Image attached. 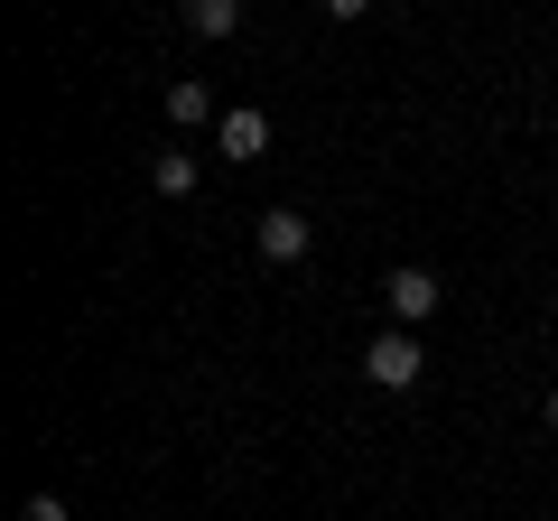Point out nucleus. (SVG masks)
Here are the masks:
<instances>
[{"label": "nucleus", "instance_id": "1", "mask_svg": "<svg viewBox=\"0 0 558 521\" xmlns=\"http://www.w3.org/2000/svg\"><path fill=\"white\" fill-rule=\"evenodd\" d=\"M438 299H447V289H438V270H418V260H400L391 280H381V307H391V326H400V336H418V326L438 317Z\"/></svg>", "mask_w": 558, "mask_h": 521}, {"label": "nucleus", "instance_id": "2", "mask_svg": "<svg viewBox=\"0 0 558 521\" xmlns=\"http://www.w3.org/2000/svg\"><path fill=\"white\" fill-rule=\"evenodd\" d=\"M418 373H428V354H418V336H400V326L363 344V381H373V391H410Z\"/></svg>", "mask_w": 558, "mask_h": 521}, {"label": "nucleus", "instance_id": "3", "mask_svg": "<svg viewBox=\"0 0 558 521\" xmlns=\"http://www.w3.org/2000/svg\"><path fill=\"white\" fill-rule=\"evenodd\" d=\"M252 242H260V260H279V270H289V260H307L317 223H307V215H289V205H270V215L252 223Z\"/></svg>", "mask_w": 558, "mask_h": 521}, {"label": "nucleus", "instance_id": "4", "mask_svg": "<svg viewBox=\"0 0 558 521\" xmlns=\"http://www.w3.org/2000/svg\"><path fill=\"white\" fill-rule=\"evenodd\" d=\"M215 149H223L233 168H252L260 149H270V112H252V102H242V112H223V121H215Z\"/></svg>", "mask_w": 558, "mask_h": 521}, {"label": "nucleus", "instance_id": "5", "mask_svg": "<svg viewBox=\"0 0 558 521\" xmlns=\"http://www.w3.org/2000/svg\"><path fill=\"white\" fill-rule=\"evenodd\" d=\"M168 121H178V131H205V121H223V112H215V94H205L196 75H178L168 84Z\"/></svg>", "mask_w": 558, "mask_h": 521}, {"label": "nucleus", "instance_id": "6", "mask_svg": "<svg viewBox=\"0 0 558 521\" xmlns=\"http://www.w3.org/2000/svg\"><path fill=\"white\" fill-rule=\"evenodd\" d=\"M178 20H186V38H233V28H242V0H186Z\"/></svg>", "mask_w": 558, "mask_h": 521}, {"label": "nucleus", "instance_id": "7", "mask_svg": "<svg viewBox=\"0 0 558 521\" xmlns=\"http://www.w3.org/2000/svg\"><path fill=\"white\" fill-rule=\"evenodd\" d=\"M149 186H159V196H186V186H196V149H159V159H149Z\"/></svg>", "mask_w": 558, "mask_h": 521}, {"label": "nucleus", "instance_id": "8", "mask_svg": "<svg viewBox=\"0 0 558 521\" xmlns=\"http://www.w3.org/2000/svg\"><path fill=\"white\" fill-rule=\"evenodd\" d=\"M20 521H75V512H65L57 494H28V502H20Z\"/></svg>", "mask_w": 558, "mask_h": 521}, {"label": "nucleus", "instance_id": "9", "mask_svg": "<svg viewBox=\"0 0 558 521\" xmlns=\"http://www.w3.org/2000/svg\"><path fill=\"white\" fill-rule=\"evenodd\" d=\"M539 410H549V428H558V391H549V401H539Z\"/></svg>", "mask_w": 558, "mask_h": 521}]
</instances>
